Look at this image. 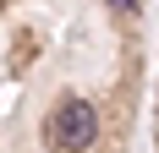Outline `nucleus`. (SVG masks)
I'll list each match as a JSON object with an SVG mask.
<instances>
[{
  "instance_id": "1",
  "label": "nucleus",
  "mask_w": 159,
  "mask_h": 153,
  "mask_svg": "<svg viewBox=\"0 0 159 153\" xmlns=\"http://www.w3.org/2000/svg\"><path fill=\"white\" fill-rule=\"evenodd\" d=\"M99 131V115L88 98H66V104H55V115H49V148L61 153H82L88 142H93Z\"/></svg>"
},
{
  "instance_id": "2",
  "label": "nucleus",
  "mask_w": 159,
  "mask_h": 153,
  "mask_svg": "<svg viewBox=\"0 0 159 153\" xmlns=\"http://www.w3.org/2000/svg\"><path fill=\"white\" fill-rule=\"evenodd\" d=\"M110 6H115V11H137V0H110Z\"/></svg>"
}]
</instances>
